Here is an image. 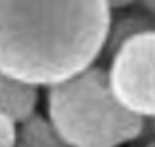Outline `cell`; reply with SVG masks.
I'll return each instance as SVG.
<instances>
[{"mask_svg":"<svg viewBox=\"0 0 155 147\" xmlns=\"http://www.w3.org/2000/svg\"><path fill=\"white\" fill-rule=\"evenodd\" d=\"M47 114L69 147H120L137 139L145 126V118L114 98L106 71L94 65L49 87Z\"/></svg>","mask_w":155,"mask_h":147,"instance_id":"obj_2","label":"cell"},{"mask_svg":"<svg viewBox=\"0 0 155 147\" xmlns=\"http://www.w3.org/2000/svg\"><path fill=\"white\" fill-rule=\"evenodd\" d=\"M110 6V10H124V8L136 4V0H106Z\"/></svg>","mask_w":155,"mask_h":147,"instance_id":"obj_8","label":"cell"},{"mask_svg":"<svg viewBox=\"0 0 155 147\" xmlns=\"http://www.w3.org/2000/svg\"><path fill=\"white\" fill-rule=\"evenodd\" d=\"M112 22L106 0H0V73L53 87L92 67Z\"/></svg>","mask_w":155,"mask_h":147,"instance_id":"obj_1","label":"cell"},{"mask_svg":"<svg viewBox=\"0 0 155 147\" xmlns=\"http://www.w3.org/2000/svg\"><path fill=\"white\" fill-rule=\"evenodd\" d=\"M38 100V87L0 73V114L20 124L22 120H26L28 116L35 112Z\"/></svg>","mask_w":155,"mask_h":147,"instance_id":"obj_4","label":"cell"},{"mask_svg":"<svg viewBox=\"0 0 155 147\" xmlns=\"http://www.w3.org/2000/svg\"><path fill=\"white\" fill-rule=\"evenodd\" d=\"M145 31H153L151 14H147V12H141V14H126L122 18H118L116 22H110L104 47H108V51L112 53L114 49L120 47L130 38L145 34Z\"/></svg>","mask_w":155,"mask_h":147,"instance_id":"obj_6","label":"cell"},{"mask_svg":"<svg viewBox=\"0 0 155 147\" xmlns=\"http://www.w3.org/2000/svg\"><path fill=\"white\" fill-rule=\"evenodd\" d=\"M136 2H140V6L143 8V12H147V14L153 16V12H155V0H136Z\"/></svg>","mask_w":155,"mask_h":147,"instance_id":"obj_9","label":"cell"},{"mask_svg":"<svg viewBox=\"0 0 155 147\" xmlns=\"http://www.w3.org/2000/svg\"><path fill=\"white\" fill-rule=\"evenodd\" d=\"M153 61L155 31H145L114 49L110 71H106L114 98L141 118H151L155 112Z\"/></svg>","mask_w":155,"mask_h":147,"instance_id":"obj_3","label":"cell"},{"mask_svg":"<svg viewBox=\"0 0 155 147\" xmlns=\"http://www.w3.org/2000/svg\"><path fill=\"white\" fill-rule=\"evenodd\" d=\"M16 128H18V124L12 118L0 114V147H14Z\"/></svg>","mask_w":155,"mask_h":147,"instance_id":"obj_7","label":"cell"},{"mask_svg":"<svg viewBox=\"0 0 155 147\" xmlns=\"http://www.w3.org/2000/svg\"><path fill=\"white\" fill-rule=\"evenodd\" d=\"M14 147H69L49 122V118L34 112L16 128Z\"/></svg>","mask_w":155,"mask_h":147,"instance_id":"obj_5","label":"cell"}]
</instances>
